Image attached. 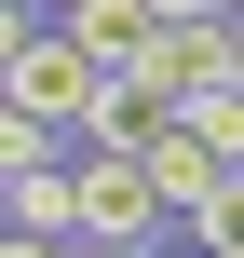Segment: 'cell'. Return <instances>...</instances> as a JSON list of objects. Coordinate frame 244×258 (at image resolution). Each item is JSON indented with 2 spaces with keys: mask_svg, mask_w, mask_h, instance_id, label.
<instances>
[{
  "mask_svg": "<svg viewBox=\"0 0 244 258\" xmlns=\"http://www.w3.org/2000/svg\"><path fill=\"white\" fill-rule=\"evenodd\" d=\"M82 245H190L149 150H82Z\"/></svg>",
  "mask_w": 244,
  "mask_h": 258,
  "instance_id": "cell-1",
  "label": "cell"
},
{
  "mask_svg": "<svg viewBox=\"0 0 244 258\" xmlns=\"http://www.w3.org/2000/svg\"><path fill=\"white\" fill-rule=\"evenodd\" d=\"M190 109L149 82V68H109V95H95V122H82V150H163Z\"/></svg>",
  "mask_w": 244,
  "mask_h": 258,
  "instance_id": "cell-2",
  "label": "cell"
},
{
  "mask_svg": "<svg viewBox=\"0 0 244 258\" xmlns=\"http://www.w3.org/2000/svg\"><path fill=\"white\" fill-rule=\"evenodd\" d=\"M68 27H82L109 68H136V54L163 41V0H68Z\"/></svg>",
  "mask_w": 244,
  "mask_h": 258,
  "instance_id": "cell-3",
  "label": "cell"
},
{
  "mask_svg": "<svg viewBox=\"0 0 244 258\" xmlns=\"http://www.w3.org/2000/svg\"><path fill=\"white\" fill-rule=\"evenodd\" d=\"M0 190H14V231H68V245H82V150H68L54 177H0Z\"/></svg>",
  "mask_w": 244,
  "mask_h": 258,
  "instance_id": "cell-4",
  "label": "cell"
},
{
  "mask_svg": "<svg viewBox=\"0 0 244 258\" xmlns=\"http://www.w3.org/2000/svg\"><path fill=\"white\" fill-rule=\"evenodd\" d=\"M68 150H82L68 122H41V109H0V177H54Z\"/></svg>",
  "mask_w": 244,
  "mask_h": 258,
  "instance_id": "cell-5",
  "label": "cell"
},
{
  "mask_svg": "<svg viewBox=\"0 0 244 258\" xmlns=\"http://www.w3.org/2000/svg\"><path fill=\"white\" fill-rule=\"evenodd\" d=\"M0 258H82V245H68V231H14Z\"/></svg>",
  "mask_w": 244,
  "mask_h": 258,
  "instance_id": "cell-6",
  "label": "cell"
},
{
  "mask_svg": "<svg viewBox=\"0 0 244 258\" xmlns=\"http://www.w3.org/2000/svg\"><path fill=\"white\" fill-rule=\"evenodd\" d=\"M82 258H163V245H82Z\"/></svg>",
  "mask_w": 244,
  "mask_h": 258,
  "instance_id": "cell-7",
  "label": "cell"
},
{
  "mask_svg": "<svg viewBox=\"0 0 244 258\" xmlns=\"http://www.w3.org/2000/svg\"><path fill=\"white\" fill-rule=\"evenodd\" d=\"M217 258H244V245H217Z\"/></svg>",
  "mask_w": 244,
  "mask_h": 258,
  "instance_id": "cell-8",
  "label": "cell"
},
{
  "mask_svg": "<svg viewBox=\"0 0 244 258\" xmlns=\"http://www.w3.org/2000/svg\"><path fill=\"white\" fill-rule=\"evenodd\" d=\"M54 14H68V0H54Z\"/></svg>",
  "mask_w": 244,
  "mask_h": 258,
  "instance_id": "cell-9",
  "label": "cell"
},
{
  "mask_svg": "<svg viewBox=\"0 0 244 258\" xmlns=\"http://www.w3.org/2000/svg\"><path fill=\"white\" fill-rule=\"evenodd\" d=\"M231 14H244V0H231Z\"/></svg>",
  "mask_w": 244,
  "mask_h": 258,
  "instance_id": "cell-10",
  "label": "cell"
}]
</instances>
